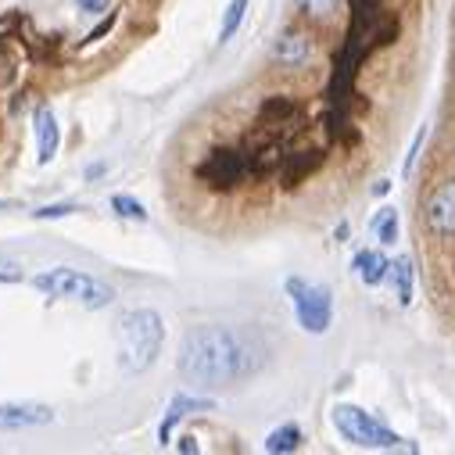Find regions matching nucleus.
Here are the masks:
<instances>
[{
	"mask_svg": "<svg viewBox=\"0 0 455 455\" xmlns=\"http://www.w3.org/2000/svg\"><path fill=\"white\" fill-rule=\"evenodd\" d=\"M427 226L437 237H455V180H444L427 197Z\"/></svg>",
	"mask_w": 455,
	"mask_h": 455,
	"instance_id": "obj_7",
	"label": "nucleus"
},
{
	"mask_svg": "<svg viewBox=\"0 0 455 455\" xmlns=\"http://www.w3.org/2000/svg\"><path fill=\"white\" fill-rule=\"evenodd\" d=\"M244 172H248V155H241V151H234V148L212 151V155L201 162V169H197V176L208 180V183L219 187V190H230L234 183H241Z\"/></svg>",
	"mask_w": 455,
	"mask_h": 455,
	"instance_id": "obj_6",
	"label": "nucleus"
},
{
	"mask_svg": "<svg viewBox=\"0 0 455 455\" xmlns=\"http://www.w3.org/2000/svg\"><path fill=\"white\" fill-rule=\"evenodd\" d=\"M387 190H391V183H387V180H380V183H377V187H373V194H377V197H384V194H387Z\"/></svg>",
	"mask_w": 455,
	"mask_h": 455,
	"instance_id": "obj_29",
	"label": "nucleus"
},
{
	"mask_svg": "<svg viewBox=\"0 0 455 455\" xmlns=\"http://www.w3.org/2000/svg\"><path fill=\"white\" fill-rule=\"evenodd\" d=\"M244 15H248V0H230V8H226V15H222V29H219V44H230V40L237 36V29H241V22H244Z\"/></svg>",
	"mask_w": 455,
	"mask_h": 455,
	"instance_id": "obj_18",
	"label": "nucleus"
},
{
	"mask_svg": "<svg viewBox=\"0 0 455 455\" xmlns=\"http://www.w3.org/2000/svg\"><path fill=\"white\" fill-rule=\"evenodd\" d=\"M19 280H22V269L8 259H0V283H19Z\"/></svg>",
	"mask_w": 455,
	"mask_h": 455,
	"instance_id": "obj_24",
	"label": "nucleus"
},
{
	"mask_svg": "<svg viewBox=\"0 0 455 455\" xmlns=\"http://www.w3.org/2000/svg\"><path fill=\"white\" fill-rule=\"evenodd\" d=\"M266 352L241 330L230 326H197L187 333L180 352V373L201 387H230L259 373Z\"/></svg>",
	"mask_w": 455,
	"mask_h": 455,
	"instance_id": "obj_1",
	"label": "nucleus"
},
{
	"mask_svg": "<svg viewBox=\"0 0 455 455\" xmlns=\"http://www.w3.org/2000/svg\"><path fill=\"white\" fill-rule=\"evenodd\" d=\"M423 140H427V126L412 137V148H409V155H405V165H402V172L405 176H412V169H416V158H419V148H423Z\"/></svg>",
	"mask_w": 455,
	"mask_h": 455,
	"instance_id": "obj_21",
	"label": "nucleus"
},
{
	"mask_svg": "<svg viewBox=\"0 0 455 455\" xmlns=\"http://www.w3.org/2000/svg\"><path fill=\"white\" fill-rule=\"evenodd\" d=\"M301 448V427L298 423H280L269 437H266V451L273 455H291Z\"/></svg>",
	"mask_w": 455,
	"mask_h": 455,
	"instance_id": "obj_15",
	"label": "nucleus"
},
{
	"mask_svg": "<svg viewBox=\"0 0 455 455\" xmlns=\"http://www.w3.org/2000/svg\"><path fill=\"white\" fill-rule=\"evenodd\" d=\"M165 345V323L155 308H137L119 330V366L126 373H144Z\"/></svg>",
	"mask_w": 455,
	"mask_h": 455,
	"instance_id": "obj_2",
	"label": "nucleus"
},
{
	"mask_svg": "<svg viewBox=\"0 0 455 455\" xmlns=\"http://www.w3.org/2000/svg\"><path fill=\"white\" fill-rule=\"evenodd\" d=\"M104 169H108V165H90V169H86V180H100Z\"/></svg>",
	"mask_w": 455,
	"mask_h": 455,
	"instance_id": "obj_28",
	"label": "nucleus"
},
{
	"mask_svg": "<svg viewBox=\"0 0 455 455\" xmlns=\"http://www.w3.org/2000/svg\"><path fill=\"white\" fill-rule=\"evenodd\" d=\"M36 291L51 294V298H65V301H79L86 308H108L111 298H116V291H111L108 283L79 273V269H68V266H58V269H47L33 280Z\"/></svg>",
	"mask_w": 455,
	"mask_h": 455,
	"instance_id": "obj_4",
	"label": "nucleus"
},
{
	"mask_svg": "<svg viewBox=\"0 0 455 455\" xmlns=\"http://www.w3.org/2000/svg\"><path fill=\"white\" fill-rule=\"evenodd\" d=\"M76 8H79V12L97 15V12H104V8H108V0H76Z\"/></svg>",
	"mask_w": 455,
	"mask_h": 455,
	"instance_id": "obj_25",
	"label": "nucleus"
},
{
	"mask_svg": "<svg viewBox=\"0 0 455 455\" xmlns=\"http://www.w3.org/2000/svg\"><path fill=\"white\" fill-rule=\"evenodd\" d=\"M259 116H262L269 126H283V123H291V119L298 116V104H294L291 97H269V100L262 104Z\"/></svg>",
	"mask_w": 455,
	"mask_h": 455,
	"instance_id": "obj_16",
	"label": "nucleus"
},
{
	"mask_svg": "<svg viewBox=\"0 0 455 455\" xmlns=\"http://www.w3.org/2000/svg\"><path fill=\"white\" fill-rule=\"evenodd\" d=\"M51 419H54L51 405H33V402L0 405V430H33V427H47Z\"/></svg>",
	"mask_w": 455,
	"mask_h": 455,
	"instance_id": "obj_8",
	"label": "nucleus"
},
{
	"mask_svg": "<svg viewBox=\"0 0 455 455\" xmlns=\"http://www.w3.org/2000/svg\"><path fill=\"white\" fill-rule=\"evenodd\" d=\"M111 208H116V215H123V219H133V222H148V212H144V204H140L137 197H130V194H116V197H111Z\"/></svg>",
	"mask_w": 455,
	"mask_h": 455,
	"instance_id": "obj_19",
	"label": "nucleus"
},
{
	"mask_svg": "<svg viewBox=\"0 0 455 455\" xmlns=\"http://www.w3.org/2000/svg\"><path fill=\"white\" fill-rule=\"evenodd\" d=\"M287 294H291V305H294V315H298V326L305 333H326L330 323H333V298H330V287L323 283H308L301 276H287Z\"/></svg>",
	"mask_w": 455,
	"mask_h": 455,
	"instance_id": "obj_5",
	"label": "nucleus"
},
{
	"mask_svg": "<svg viewBox=\"0 0 455 455\" xmlns=\"http://www.w3.org/2000/svg\"><path fill=\"white\" fill-rule=\"evenodd\" d=\"M111 26H116V19H104V22H100V26H97V29H93V33L86 36V44H93V40H100V36H104V33H108Z\"/></svg>",
	"mask_w": 455,
	"mask_h": 455,
	"instance_id": "obj_26",
	"label": "nucleus"
},
{
	"mask_svg": "<svg viewBox=\"0 0 455 455\" xmlns=\"http://www.w3.org/2000/svg\"><path fill=\"white\" fill-rule=\"evenodd\" d=\"M333 427L355 448H384V451H416L412 441H405L402 434H395L391 427H384L377 416H370L359 405H333Z\"/></svg>",
	"mask_w": 455,
	"mask_h": 455,
	"instance_id": "obj_3",
	"label": "nucleus"
},
{
	"mask_svg": "<svg viewBox=\"0 0 455 455\" xmlns=\"http://www.w3.org/2000/svg\"><path fill=\"white\" fill-rule=\"evenodd\" d=\"M352 269L359 273V280H363L366 287H380V283L391 276V259L380 255V251H373V248H366V251L355 255Z\"/></svg>",
	"mask_w": 455,
	"mask_h": 455,
	"instance_id": "obj_10",
	"label": "nucleus"
},
{
	"mask_svg": "<svg viewBox=\"0 0 455 455\" xmlns=\"http://www.w3.org/2000/svg\"><path fill=\"white\" fill-rule=\"evenodd\" d=\"M273 58L283 61V65H305V61L312 58V47H308L305 36H298V33H283V36L276 40V47H273Z\"/></svg>",
	"mask_w": 455,
	"mask_h": 455,
	"instance_id": "obj_12",
	"label": "nucleus"
},
{
	"mask_svg": "<svg viewBox=\"0 0 455 455\" xmlns=\"http://www.w3.org/2000/svg\"><path fill=\"white\" fill-rule=\"evenodd\" d=\"M298 12L308 19H330L337 12V0H294Z\"/></svg>",
	"mask_w": 455,
	"mask_h": 455,
	"instance_id": "obj_20",
	"label": "nucleus"
},
{
	"mask_svg": "<svg viewBox=\"0 0 455 455\" xmlns=\"http://www.w3.org/2000/svg\"><path fill=\"white\" fill-rule=\"evenodd\" d=\"M412 259L409 255H402V259H395L391 262V283H395V294H398V305L402 308H409L412 305Z\"/></svg>",
	"mask_w": 455,
	"mask_h": 455,
	"instance_id": "obj_14",
	"label": "nucleus"
},
{
	"mask_svg": "<svg viewBox=\"0 0 455 455\" xmlns=\"http://www.w3.org/2000/svg\"><path fill=\"white\" fill-rule=\"evenodd\" d=\"M212 405H215L212 398L176 395V398H172V405H169V416H165V423H162V444H169V434H172V423H176V419H183V416H190V412H208Z\"/></svg>",
	"mask_w": 455,
	"mask_h": 455,
	"instance_id": "obj_11",
	"label": "nucleus"
},
{
	"mask_svg": "<svg viewBox=\"0 0 455 455\" xmlns=\"http://www.w3.org/2000/svg\"><path fill=\"white\" fill-rule=\"evenodd\" d=\"M180 451H187V455H194V451H197V444H194V437H190V434H183V437H180Z\"/></svg>",
	"mask_w": 455,
	"mask_h": 455,
	"instance_id": "obj_27",
	"label": "nucleus"
},
{
	"mask_svg": "<svg viewBox=\"0 0 455 455\" xmlns=\"http://www.w3.org/2000/svg\"><path fill=\"white\" fill-rule=\"evenodd\" d=\"M370 230H373V237L380 244H395L398 241V212L395 208H380L373 215V222H370Z\"/></svg>",
	"mask_w": 455,
	"mask_h": 455,
	"instance_id": "obj_17",
	"label": "nucleus"
},
{
	"mask_svg": "<svg viewBox=\"0 0 455 455\" xmlns=\"http://www.w3.org/2000/svg\"><path fill=\"white\" fill-rule=\"evenodd\" d=\"M380 15V0H352V19H370Z\"/></svg>",
	"mask_w": 455,
	"mask_h": 455,
	"instance_id": "obj_23",
	"label": "nucleus"
},
{
	"mask_svg": "<svg viewBox=\"0 0 455 455\" xmlns=\"http://www.w3.org/2000/svg\"><path fill=\"white\" fill-rule=\"evenodd\" d=\"M36 162L40 165H51L54 155H58V144H61V130H58V119L47 104L36 108Z\"/></svg>",
	"mask_w": 455,
	"mask_h": 455,
	"instance_id": "obj_9",
	"label": "nucleus"
},
{
	"mask_svg": "<svg viewBox=\"0 0 455 455\" xmlns=\"http://www.w3.org/2000/svg\"><path fill=\"white\" fill-rule=\"evenodd\" d=\"M319 165H323V151H301V155H291V158H287V169H283V187L301 183V180L312 176Z\"/></svg>",
	"mask_w": 455,
	"mask_h": 455,
	"instance_id": "obj_13",
	"label": "nucleus"
},
{
	"mask_svg": "<svg viewBox=\"0 0 455 455\" xmlns=\"http://www.w3.org/2000/svg\"><path fill=\"white\" fill-rule=\"evenodd\" d=\"M72 212H79V204H72V201H65V204H51V208H36L33 215H36V219H61V215H72Z\"/></svg>",
	"mask_w": 455,
	"mask_h": 455,
	"instance_id": "obj_22",
	"label": "nucleus"
}]
</instances>
